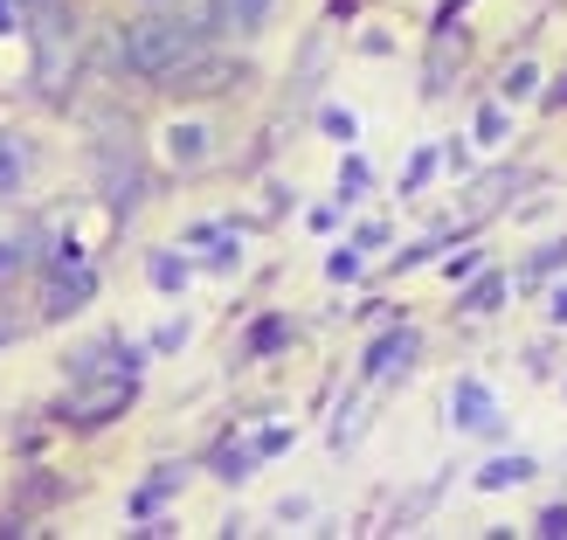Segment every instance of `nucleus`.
Segmentation results:
<instances>
[{"label":"nucleus","instance_id":"7ed1b4c3","mask_svg":"<svg viewBox=\"0 0 567 540\" xmlns=\"http://www.w3.org/2000/svg\"><path fill=\"white\" fill-rule=\"evenodd\" d=\"M215 14H221L229 35H257L264 14H270V0H215Z\"/></svg>","mask_w":567,"mask_h":540},{"label":"nucleus","instance_id":"dca6fc26","mask_svg":"<svg viewBox=\"0 0 567 540\" xmlns=\"http://www.w3.org/2000/svg\"><path fill=\"white\" fill-rule=\"evenodd\" d=\"M540 533H554V540L567 533V506H554V513H540Z\"/></svg>","mask_w":567,"mask_h":540},{"label":"nucleus","instance_id":"2eb2a0df","mask_svg":"<svg viewBox=\"0 0 567 540\" xmlns=\"http://www.w3.org/2000/svg\"><path fill=\"white\" fill-rule=\"evenodd\" d=\"M339 187H347V202H353V187H367V166H360V160H347V174H339Z\"/></svg>","mask_w":567,"mask_h":540},{"label":"nucleus","instance_id":"f8f14e48","mask_svg":"<svg viewBox=\"0 0 567 540\" xmlns=\"http://www.w3.org/2000/svg\"><path fill=\"white\" fill-rule=\"evenodd\" d=\"M257 354H270V347H284V319H270V326H257V339H249Z\"/></svg>","mask_w":567,"mask_h":540},{"label":"nucleus","instance_id":"f03ea898","mask_svg":"<svg viewBox=\"0 0 567 540\" xmlns=\"http://www.w3.org/2000/svg\"><path fill=\"white\" fill-rule=\"evenodd\" d=\"M236 77H243V70L229 63V55H208V49H202L194 63H181L174 77H166V91H229Z\"/></svg>","mask_w":567,"mask_h":540},{"label":"nucleus","instance_id":"9d476101","mask_svg":"<svg viewBox=\"0 0 567 540\" xmlns=\"http://www.w3.org/2000/svg\"><path fill=\"white\" fill-rule=\"evenodd\" d=\"M498 298H505V277H485V284L471 292V312H498Z\"/></svg>","mask_w":567,"mask_h":540},{"label":"nucleus","instance_id":"20e7f679","mask_svg":"<svg viewBox=\"0 0 567 540\" xmlns=\"http://www.w3.org/2000/svg\"><path fill=\"white\" fill-rule=\"evenodd\" d=\"M83 298H91V271H76V277H49V319L76 312Z\"/></svg>","mask_w":567,"mask_h":540},{"label":"nucleus","instance_id":"423d86ee","mask_svg":"<svg viewBox=\"0 0 567 540\" xmlns=\"http://www.w3.org/2000/svg\"><path fill=\"white\" fill-rule=\"evenodd\" d=\"M402 354H415V333H388V339H374V347H367V375H388V367L394 360H402Z\"/></svg>","mask_w":567,"mask_h":540},{"label":"nucleus","instance_id":"f3484780","mask_svg":"<svg viewBox=\"0 0 567 540\" xmlns=\"http://www.w3.org/2000/svg\"><path fill=\"white\" fill-rule=\"evenodd\" d=\"M14 264V243H0V271H8Z\"/></svg>","mask_w":567,"mask_h":540},{"label":"nucleus","instance_id":"39448f33","mask_svg":"<svg viewBox=\"0 0 567 540\" xmlns=\"http://www.w3.org/2000/svg\"><path fill=\"white\" fill-rule=\"evenodd\" d=\"M457 422H471V430H498V416H492V395L477 388V381H464V388H457Z\"/></svg>","mask_w":567,"mask_h":540},{"label":"nucleus","instance_id":"0eeeda50","mask_svg":"<svg viewBox=\"0 0 567 540\" xmlns=\"http://www.w3.org/2000/svg\"><path fill=\"white\" fill-rule=\"evenodd\" d=\"M526 478H533V458H498V465L477 471V486H485V492H505V486H526Z\"/></svg>","mask_w":567,"mask_h":540},{"label":"nucleus","instance_id":"ddd939ff","mask_svg":"<svg viewBox=\"0 0 567 540\" xmlns=\"http://www.w3.org/2000/svg\"><path fill=\"white\" fill-rule=\"evenodd\" d=\"M533 83H540V77H533V70L519 63V70H513V83H505V98H526V91H533Z\"/></svg>","mask_w":567,"mask_h":540},{"label":"nucleus","instance_id":"f257e3e1","mask_svg":"<svg viewBox=\"0 0 567 540\" xmlns=\"http://www.w3.org/2000/svg\"><path fill=\"white\" fill-rule=\"evenodd\" d=\"M215 28H221V14H215V0L202 14H138L132 28H125V70L132 77H174L181 63H194L208 42H215Z\"/></svg>","mask_w":567,"mask_h":540},{"label":"nucleus","instance_id":"4468645a","mask_svg":"<svg viewBox=\"0 0 567 540\" xmlns=\"http://www.w3.org/2000/svg\"><path fill=\"white\" fill-rule=\"evenodd\" d=\"M477 132L498 139V132H505V111H498V104H492V111H477Z\"/></svg>","mask_w":567,"mask_h":540},{"label":"nucleus","instance_id":"9b49d317","mask_svg":"<svg viewBox=\"0 0 567 540\" xmlns=\"http://www.w3.org/2000/svg\"><path fill=\"white\" fill-rule=\"evenodd\" d=\"M567 264V243H554V249H540V257L526 264V277H547V271H560Z\"/></svg>","mask_w":567,"mask_h":540},{"label":"nucleus","instance_id":"a211bd4d","mask_svg":"<svg viewBox=\"0 0 567 540\" xmlns=\"http://www.w3.org/2000/svg\"><path fill=\"white\" fill-rule=\"evenodd\" d=\"M554 319H567V292H560V298H554Z\"/></svg>","mask_w":567,"mask_h":540},{"label":"nucleus","instance_id":"6e6552de","mask_svg":"<svg viewBox=\"0 0 567 540\" xmlns=\"http://www.w3.org/2000/svg\"><path fill=\"white\" fill-rule=\"evenodd\" d=\"M166 139H174V160L181 166H202L208 160V125H174Z\"/></svg>","mask_w":567,"mask_h":540},{"label":"nucleus","instance_id":"1a4fd4ad","mask_svg":"<svg viewBox=\"0 0 567 540\" xmlns=\"http://www.w3.org/2000/svg\"><path fill=\"white\" fill-rule=\"evenodd\" d=\"M14 174H21V160H14V139H0V202L14 194Z\"/></svg>","mask_w":567,"mask_h":540},{"label":"nucleus","instance_id":"6ab92c4d","mask_svg":"<svg viewBox=\"0 0 567 540\" xmlns=\"http://www.w3.org/2000/svg\"><path fill=\"white\" fill-rule=\"evenodd\" d=\"M8 28H14V21H8V0H0V35H8Z\"/></svg>","mask_w":567,"mask_h":540}]
</instances>
